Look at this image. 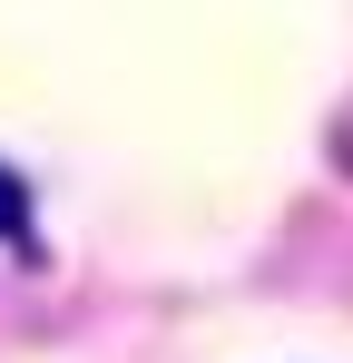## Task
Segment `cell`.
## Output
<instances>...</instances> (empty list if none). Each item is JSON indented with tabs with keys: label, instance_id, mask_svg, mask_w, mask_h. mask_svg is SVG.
Returning <instances> with one entry per match:
<instances>
[{
	"label": "cell",
	"instance_id": "cell-1",
	"mask_svg": "<svg viewBox=\"0 0 353 363\" xmlns=\"http://www.w3.org/2000/svg\"><path fill=\"white\" fill-rule=\"evenodd\" d=\"M0 236H10V245H30V186L10 177V167H0Z\"/></svg>",
	"mask_w": 353,
	"mask_h": 363
}]
</instances>
